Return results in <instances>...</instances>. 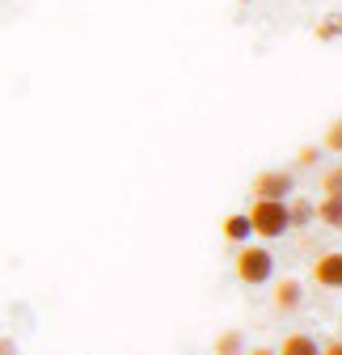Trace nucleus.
<instances>
[{
    "label": "nucleus",
    "instance_id": "obj_1",
    "mask_svg": "<svg viewBox=\"0 0 342 355\" xmlns=\"http://www.w3.org/2000/svg\"><path fill=\"white\" fill-rule=\"evenodd\" d=\"M245 216H249V229L258 233V237H267V241H275V237L291 233L287 199H253V207H249Z\"/></svg>",
    "mask_w": 342,
    "mask_h": 355
},
{
    "label": "nucleus",
    "instance_id": "obj_2",
    "mask_svg": "<svg viewBox=\"0 0 342 355\" xmlns=\"http://www.w3.org/2000/svg\"><path fill=\"white\" fill-rule=\"evenodd\" d=\"M233 271H237V279H241L245 288H262V284H271V275H275V258H271V250H262V245H245V241H241V250H237V258H233Z\"/></svg>",
    "mask_w": 342,
    "mask_h": 355
},
{
    "label": "nucleus",
    "instance_id": "obj_3",
    "mask_svg": "<svg viewBox=\"0 0 342 355\" xmlns=\"http://www.w3.org/2000/svg\"><path fill=\"white\" fill-rule=\"evenodd\" d=\"M291 191H296V173L291 169H262L249 182L253 199H291Z\"/></svg>",
    "mask_w": 342,
    "mask_h": 355
},
{
    "label": "nucleus",
    "instance_id": "obj_4",
    "mask_svg": "<svg viewBox=\"0 0 342 355\" xmlns=\"http://www.w3.org/2000/svg\"><path fill=\"white\" fill-rule=\"evenodd\" d=\"M309 279H313L317 288H325V292H342V250H325V254H317Z\"/></svg>",
    "mask_w": 342,
    "mask_h": 355
},
{
    "label": "nucleus",
    "instance_id": "obj_5",
    "mask_svg": "<svg viewBox=\"0 0 342 355\" xmlns=\"http://www.w3.org/2000/svg\"><path fill=\"white\" fill-rule=\"evenodd\" d=\"M271 304H275V313H296V309L305 304V288H300V279H279L275 292H271Z\"/></svg>",
    "mask_w": 342,
    "mask_h": 355
},
{
    "label": "nucleus",
    "instance_id": "obj_6",
    "mask_svg": "<svg viewBox=\"0 0 342 355\" xmlns=\"http://www.w3.org/2000/svg\"><path fill=\"white\" fill-rule=\"evenodd\" d=\"M313 220H321L325 229H342V199H334V195H325L317 207H313Z\"/></svg>",
    "mask_w": 342,
    "mask_h": 355
},
{
    "label": "nucleus",
    "instance_id": "obj_7",
    "mask_svg": "<svg viewBox=\"0 0 342 355\" xmlns=\"http://www.w3.org/2000/svg\"><path fill=\"white\" fill-rule=\"evenodd\" d=\"M220 233H224V241H245L253 229H249V216L245 211H228L224 216V225H220Z\"/></svg>",
    "mask_w": 342,
    "mask_h": 355
},
{
    "label": "nucleus",
    "instance_id": "obj_8",
    "mask_svg": "<svg viewBox=\"0 0 342 355\" xmlns=\"http://www.w3.org/2000/svg\"><path fill=\"white\" fill-rule=\"evenodd\" d=\"M279 355H321V347L309 338V334H287L279 343Z\"/></svg>",
    "mask_w": 342,
    "mask_h": 355
},
{
    "label": "nucleus",
    "instance_id": "obj_9",
    "mask_svg": "<svg viewBox=\"0 0 342 355\" xmlns=\"http://www.w3.org/2000/svg\"><path fill=\"white\" fill-rule=\"evenodd\" d=\"M287 220H291V229H305L313 220V203L309 199H287Z\"/></svg>",
    "mask_w": 342,
    "mask_h": 355
},
{
    "label": "nucleus",
    "instance_id": "obj_10",
    "mask_svg": "<svg viewBox=\"0 0 342 355\" xmlns=\"http://www.w3.org/2000/svg\"><path fill=\"white\" fill-rule=\"evenodd\" d=\"M313 34H317V42H338V38H342V17H338V13H330V17H321Z\"/></svg>",
    "mask_w": 342,
    "mask_h": 355
},
{
    "label": "nucleus",
    "instance_id": "obj_11",
    "mask_svg": "<svg viewBox=\"0 0 342 355\" xmlns=\"http://www.w3.org/2000/svg\"><path fill=\"white\" fill-rule=\"evenodd\" d=\"M321 153H334V157H342V119H334V123L325 127V140H321Z\"/></svg>",
    "mask_w": 342,
    "mask_h": 355
},
{
    "label": "nucleus",
    "instance_id": "obj_12",
    "mask_svg": "<svg viewBox=\"0 0 342 355\" xmlns=\"http://www.w3.org/2000/svg\"><path fill=\"white\" fill-rule=\"evenodd\" d=\"M321 191L334 195V199H342V165H334V169L321 173Z\"/></svg>",
    "mask_w": 342,
    "mask_h": 355
},
{
    "label": "nucleus",
    "instance_id": "obj_13",
    "mask_svg": "<svg viewBox=\"0 0 342 355\" xmlns=\"http://www.w3.org/2000/svg\"><path fill=\"white\" fill-rule=\"evenodd\" d=\"M233 351H241V330H224L216 338V355H233Z\"/></svg>",
    "mask_w": 342,
    "mask_h": 355
},
{
    "label": "nucleus",
    "instance_id": "obj_14",
    "mask_svg": "<svg viewBox=\"0 0 342 355\" xmlns=\"http://www.w3.org/2000/svg\"><path fill=\"white\" fill-rule=\"evenodd\" d=\"M321 161V144H305L300 153H296V165H300V169H313Z\"/></svg>",
    "mask_w": 342,
    "mask_h": 355
},
{
    "label": "nucleus",
    "instance_id": "obj_15",
    "mask_svg": "<svg viewBox=\"0 0 342 355\" xmlns=\"http://www.w3.org/2000/svg\"><path fill=\"white\" fill-rule=\"evenodd\" d=\"M0 355H17V343L13 338H0Z\"/></svg>",
    "mask_w": 342,
    "mask_h": 355
},
{
    "label": "nucleus",
    "instance_id": "obj_16",
    "mask_svg": "<svg viewBox=\"0 0 342 355\" xmlns=\"http://www.w3.org/2000/svg\"><path fill=\"white\" fill-rule=\"evenodd\" d=\"M321 355H342V343H338V338H334V343H325V347H321Z\"/></svg>",
    "mask_w": 342,
    "mask_h": 355
},
{
    "label": "nucleus",
    "instance_id": "obj_17",
    "mask_svg": "<svg viewBox=\"0 0 342 355\" xmlns=\"http://www.w3.org/2000/svg\"><path fill=\"white\" fill-rule=\"evenodd\" d=\"M249 355H275V351H271V347H253Z\"/></svg>",
    "mask_w": 342,
    "mask_h": 355
},
{
    "label": "nucleus",
    "instance_id": "obj_18",
    "mask_svg": "<svg viewBox=\"0 0 342 355\" xmlns=\"http://www.w3.org/2000/svg\"><path fill=\"white\" fill-rule=\"evenodd\" d=\"M233 355H245V351H233Z\"/></svg>",
    "mask_w": 342,
    "mask_h": 355
}]
</instances>
